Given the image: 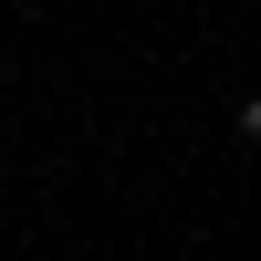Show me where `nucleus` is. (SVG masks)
<instances>
[{
  "mask_svg": "<svg viewBox=\"0 0 261 261\" xmlns=\"http://www.w3.org/2000/svg\"><path fill=\"white\" fill-rule=\"evenodd\" d=\"M241 136H251V146H261V94H251V105H241Z\"/></svg>",
  "mask_w": 261,
  "mask_h": 261,
  "instance_id": "1",
  "label": "nucleus"
}]
</instances>
